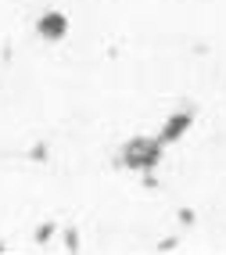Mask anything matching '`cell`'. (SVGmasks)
Instances as JSON below:
<instances>
[{
    "label": "cell",
    "instance_id": "1",
    "mask_svg": "<svg viewBox=\"0 0 226 255\" xmlns=\"http://www.w3.org/2000/svg\"><path fill=\"white\" fill-rule=\"evenodd\" d=\"M165 158V144L158 140V133H136V137H129L122 147H118V158L115 165H122L126 173H154V169L162 165Z\"/></svg>",
    "mask_w": 226,
    "mask_h": 255
},
{
    "label": "cell",
    "instance_id": "5",
    "mask_svg": "<svg viewBox=\"0 0 226 255\" xmlns=\"http://www.w3.org/2000/svg\"><path fill=\"white\" fill-rule=\"evenodd\" d=\"M65 248L68 252H79V234L76 230H65Z\"/></svg>",
    "mask_w": 226,
    "mask_h": 255
},
{
    "label": "cell",
    "instance_id": "4",
    "mask_svg": "<svg viewBox=\"0 0 226 255\" xmlns=\"http://www.w3.org/2000/svg\"><path fill=\"white\" fill-rule=\"evenodd\" d=\"M54 230H58V223H54V219H50V223H43V227L36 230V245H47L50 237H54Z\"/></svg>",
    "mask_w": 226,
    "mask_h": 255
},
{
    "label": "cell",
    "instance_id": "2",
    "mask_svg": "<svg viewBox=\"0 0 226 255\" xmlns=\"http://www.w3.org/2000/svg\"><path fill=\"white\" fill-rule=\"evenodd\" d=\"M32 32H36L43 43H61L68 36V18L61 11H43L36 18V25H32Z\"/></svg>",
    "mask_w": 226,
    "mask_h": 255
},
{
    "label": "cell",
    "instance_id": "3",
    "mask_svg": "<svg viewBox=\"0 0 226 255\" xmlns=\"http://www.w3.org/2000/svg\"><path fill=\"white\" fill-rule=\"evenodd\" d=\"M190 126H194V112H190V108H183V112H172V115L165 119V123H162V129H158V140L169 147V144L183 140Z\"/></svg>",
    "mask_w": 226,
    "mask_h": 255
}]
</instances>
